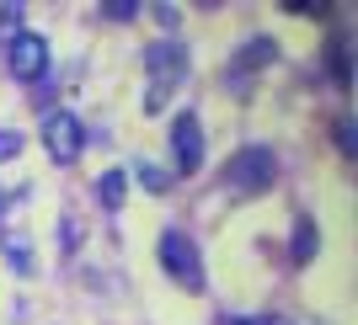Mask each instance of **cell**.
<instances>
[{"label": "cell", "mask_w": 358, "mask_h": 325, "mask_svg": "<svg viewBox=\"0 0 358 325\" xmlns=\"http://www.w3.org/2000/svg\"><path fill=\"white\" fill-rule=\"evenodd\" d=\"M224 325H284L278 315H257V320H246V315H236V320H224Z\"/></svg>", "instance_id": "5bb4252c"}, {"label": "cell", "mask_w": 358, "mask_h": 325, "mask_svg": "<svg viewBox=\"0 0 358 325\" xmlns=\"http://www.w3.org/2000/svg\"><path fill=\"white\" fill-rule=\"evenodd\" d=\"M102 11L113 16V22H129V16L145 11V6H139V0H102Z\"/></svg>", "instance_id": "7c38bea8"}, {"label": "cell", "mask_w": 358, "mask_h": 325, "mask_svg": "<svg viewBox=\"0 0 358 325\" xmlns=\"http://www.w3.org/2000/svg\"><path fill=\"white\" fill-rule=\"evenodd\" d=\"M6 64H11L16 80H43L48 70V43L38 32H16L11 43H6Z\"/></svg>", "instance_id": "277c9868"}, {"label": "cell", "mask_w": 358, "mask_h": 325, "mask_svg": "<svg viewBox=\"0 0 358 325\" xmlns=\"http://www.w3.org/2000/svg\"><path fill=\"white\" fill-rule=\"evenodd\" d=\"M150 11H155V22H161V27H177V6H150Z\"/></svg>", "instance_id": "9a60e30c"}, {"label": "cell", "mask_w": 358, "mask_h": 325, "mask_svg": "<svg viewBox=\"0 0 358 325\" xmlns=\"http://www.w3.org/2000/svg\"><path fill=\"white\" fill-rule=\"evenodd\" d=\"M171 155H177L182 176H193L203 165V128H198L193 112H177V123H171Z\"/></svg>", "instance_id": "8992f818"}, {"label": "cell", "mask_w": 358, "mask_h": 325, "mask_svg": "<svg viewBox=\"0 0 358 325\" xmlns=\"http://www.w3.org/2000/svg\"><path fill=\"white\" fill-rule=\"evenodd\" d=\"M273 176H278V155H273L268 144L236 149V155L224 160V171H220V181L230 187V192H268Z\"/></svg>", "instance_id": "7a4b0ae2"}, {"label": "cell", "mask_w": 358, "mask_h": 325, "mask_svg": "<svg viewBox=\"0 0 358 325\" xmlns=\"http://www.w3.org/2000/svg\"><path fill=\"white\" fill-rule=\"evenodd\" d=\"M123 192H129V176H123V171L96 176V203H102V208H123Z\"/></svg>", "instance_id": "ba28073f"}, {"label": "cell", "mask_w": 358, "mask_h": 325, "mask_svg": "<svg viewBox=\"0 0 358 325\" xmlns=\"http://www.w3.org/2000/svg\"><path fill=\"white\" fill-rule=\"evenodd\" d=\"M145 70H150V91L139 96V107L150 112H161L166 102H171V91H177V80L187 75V54H182L177 43H150L145 48Z\"/></svg>", "instance_id": "6da1fadb"}, {"label": "cell", "mask_w": 358, "mask_h": 325, "mask_svg": "<svg viewBox=\"0 0 358 325\" xmlns=\"http://www.w3.org/2000/svg\"><path fill=\"white\" fill-rule=\"evenodd\" d=\"M315 245H321V235H315L310 219H294V266H305L315 256Z\"/></svg>", "instance_id": "9c48e42d"}, {"label": "cell", "mask_w": 358, "mask_h": 325, "mask_svg": "<svg viewBox=\"0 0 358 325\" xmlns=\"http://www.w3.org/2000/svg\"><path fill=\"white\" fill-rule=\"evenodd\" d=\"M16 32H22V6H16V0H6V6H0V38L11 43Z\"/></svg>", "instance_id": "30bf717a"}, {"label": "cell", "mask_w": 358, "mask_h": 325, "mask_svg": "<svg viewBox=\"0 0 358 325\" xmlns=\"http://www.w3.org/2000/svg\"><path fill=\"white\" fill-rule=\"evenodd\" d=\"M155 256H161V266H166V278L171 282H182L187 294H198L203 288V262H198V245L182 229H166L161 235V245H155Z\"/></svg>", "instance_id": "3957f363"}, {"label": "cell", "mask_w": 358, "mask_h": 325, "mask_svg": "<svg viewBox=\"0 0 358 325\" xmlns=\"http://www.w3.org/2000/svg\"><path fill=\"white\" fill-rule=\"evenodd\" d=\"M43 144H48V155H54L59 165L80 160V144H86V133H80L75 112H48V118H43Z\"/></svg>", "instance_id": "5b68a950"}, {"label": "cell", "mask_w": 358, "mask_h": 325, "mask_svg": "<svg viewBox=\"0 0 358 325\" xmlns=\"http://www.w3.org/2000/svg\"><path fill=\"white\" fill-rule=\"evenodd\" d=\"M0 251H6V262H11L16 272H38V266H32V240L27 235H0Z\"/></svg>", "instance_id": "52a82bcc"}, {"label": "cell", "mask_w": 358, "mask_h": 325, "mask_svg": "<svg viewBox=\"0 0 358 325\" xmlns=\"http://www.w3.org/2000/svg\"><path fill=\"white\" fill-rule=\"evenodd\" d=\"M0 213H6V197H0Z\"/></svg>", "instance_id": "2e32d148"}, {"label": "cell", "mask_w": 358, "mask_h": 325, "mask_svg": "<svg viewBox=\"0 0 358 325\" xmlns=\"http://www.w3.org/2000/svg\"><path fill=\"white\" fill-rule=\"evenodd\" d=\"M16 149H22V133H6V128H0V160H11Z\"/></svg>", "instance_id": "4fadbf2b"}, {"label": "cell", "mask_w": 358, "mask_h": 325, "mask_svg": "<svg viewBox=\"0 0 358 325\" xmlns=\"http://www.w3.org/2000/svg\"><path fill=\"white\" fill-rule=\"evenodd\" d=\"M139 181H145L150 192H166V187H171V176H166L161 165H145V160H139Z\"/></svg>", "instance_id": "8fae6325"}]
</instances>
